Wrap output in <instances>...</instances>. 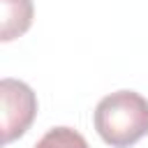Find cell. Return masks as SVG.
Wrapping results in <instances>:
<instances>
[{
  "mask_svg": "<svg viewBox=\"0 0 148 148\" xmlns=\"http://www.w3.org/2000/svg\"><path fill=\"white\" fill-rule=\"evenodd\" d=\"M95 130L111 148H130L148 134V99L134 90H116L99 99Z\"/></svg>",
  "mask_w": 148,
  "mask_h": 148,
  "instance_id": "6da1fadb",
  "label": "cell"
},
{
  "mask_svg": "<svg viewBox=\"0 0 148 148\" xmlns=\"http://www.w3.org/2000/svg\"><path fill=\"white\" fill-rule=\"evenodd\" d=\"M0 102H2V141L12 143L23 136L37 116V97L32 88L18 79L0 81Z\"/></svg>",
  "mask_w": 148,
  "mask_h": 148,
  "instance_id": "7a4b0ae2",
  "label": "cell"
},
{
  "mask_svg": "<svg viewBox=\"0 0 148 148\" xmlns=\"http://www.w3.org/2000/svg\"><path fill=\"white\" fill-rule=\"evenodd\" d=\"M32 0H0V39L12 42L32 25Z\"/></svg>",
  "mask_w": 148,
  "mask_h": 148,
  "instance_id": "3957f363",
  "label": "cell"
},
{
  "mask_svg": "<svg viewBox=\"0 0 148 148\" xmlns=\"http://www.w3.org/2000/svg\"><path fill=\"white\" fill-rule=\"evenodd\" d=\"M32 148H90L83 134L72 127H53L49 130Z\"/></svg>",
  "mask_w": 148,
  "mask_h": 148,
  "instance_id": "277c9868",
  "label": "cell"
}]
</instances>
